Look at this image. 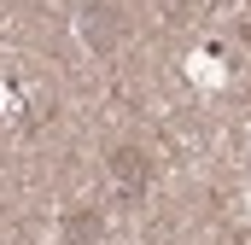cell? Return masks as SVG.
Instances as JSON below:
<instances>
[{
    "label": "cell",
    "instance_id": "obj_3",
    "mask_svg": "<svg viewBox=\"0 0 251 245\" xmlns=\"http://www.w3.org/2000/svg\"><path fill=\"white\" fill-rule=\"evenodd\" d=\"M94 234H100L94 216H76V222H70V240H76V245H94Z\"/></svg>",
    "mask_w": 251,
    "mask_h": 245
},
{
    "label": "cell",
    "instance_id": "obj_1",
    "mask_svg": "<svg viewBox=\"0 0 251 245\" xmlns=\"http://www.w3.org/2000/svg\"><path fill=\"white\" fill-rule=\"evenodd\" d=\"M82 35H88V47L111 53V47H117V35H123V24H117V12H111V6H88V12H82Z\"/></svg>",
    "mask_w": 251,
    "mask_h": 245
},
{
    "label": "cell",
    "instance_id": "obj_2",
    "mask_svg": "<svg viewBox=\"0 0 251 245\" xmlns=\"http://www.w3.org/2000/svg\"><path fill=\"white\" fill-rule=\"evenodd\" d=\"M117 175H123L128 187L140 181V152H117Z\"/></svg>",
    "mask_w": 251,
    "mask_h": 245
}]
</instances>
